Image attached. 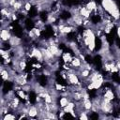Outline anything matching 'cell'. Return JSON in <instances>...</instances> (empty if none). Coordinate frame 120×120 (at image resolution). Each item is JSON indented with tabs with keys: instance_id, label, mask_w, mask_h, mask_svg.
<instances>
[{
	"instance_id": "9",
	"label": "cell",
	"mask_w": 120,
	"mask_h": 120,
	"mask_svg": "<svg viewBox=\"0 0 120 120\" xmlns=\"http://www.w3.org/2000/svg\"><path fill=\"white\" fill-rule=\"evenodd\" d=\"M102 97L105 98H107V99H109V100H111V101H112L114 99V98H115V95H114L113 91L111 88H108L107 87V88L104 89V92H103Z\"/></svg>"
},
{
	"instance_id": "15",
	"label": "cell",
	"mask_w": 120,
	"mask_h": 120,
	"mask_svg": "<svg viewBox=\"0 0 120 120\" xmlns=\"http://www.w3.org/2000/svg\"><path fill=\"white\" fill-rule=\"evenodd\" d=\"M32 3L30 2V1H28V0H26L25 2H24V6H23V8L26 10V11H30L31 9H32Z\"/></svg>"
},
{
	"instance_id": "10",
	"label": "cell",
	"mask_w": 120,
	"mask_h": 120,
	"mask_svg": "<svg viewBox=\"0 0 120 120\" xmlns=\"http://www.w3.org/2000/svg\"><path fill=\"white\" fill-rule=\"evenodd\" d=\"M69 101H70V98L68 96H62L58 98V105L61 109H63L69 103Z\"/></svg>"
},
{
	"instance_id": "4",
	"label": "cell",
	"mask_w": 120,
	"mask_h": 120,
	"mask_svg": "<svg viewBox=\"0 0 120 120\" xmlns=\"http://www.w3.org/2000/svg\"><path fill=\"white\" fill-rule=\"evenodd\" d=\"M48 49L52 52V54L56 57V58H59L62 54H63V50L59 48L58 44H50L48 46Z\"/></svg>"
},
{
	"instance_id": "12",
	"label": "cell",
	"mask_w": 120,
	"mask_h": 120,
	"mask_svg": "<svg viewBox=\"0 0 120 120\" xmlns=\"http://www.w3.org/2000/svg\"><path fill=\"white\" fill-rule=\"evenodd\" d=\"M85 7H86V8H87L89 10L94 11V10H96V9H97L98 4H97V2H96V1H94V0H90V1L86 2Z\"/></svg>"
},
{
	"instance_id": "11",
	"label": "cell",
	"mask_w": 120,
	"mask_h": 120,
	"mask_svg": "<svg viewBox=\"0 0 120 120\" xmlns=\"http://www.w3.org/2000/svg\"><path fill=\"white\" fill-rule=\"evenodd\" d=\"M72 58H73V56L71 55L70 52H63V54H62V59H63V61H64L65 64H69L71 62Z\"/></svg>"
},
{
	"instance_id": "1",
	"label": "cell",
	"mask_w": 120,
	"mask_h": 120,
	"mask_svg": "<svg viewBox=\"0 0 120 120\" xmlns=\"http://www.w3.org/2000/svg\"><path fill=\"white\" fill-rule=\"evenodd\" d=\"M100 5L103 8L104 11L106 13H108L110 16L112 14H113L115 11L119 10L117 3L115 0H101L100 1Z\"/></svg>"
},
{
	"instance_id": "16",
	"label": "cell",
	"mask_w": 120,
	"mask_h": 120,
	"mask_svg": "<svg viewBox=\"0 0 120 120\" xmlns=\"http://www.w3.org/2000/svg\"><path fill=\"white\" fill-rule=\"evenodd\" d=\"M33 30H34V32H35V35H36V37H37V38H39L40 36H41V29L40 28H38V27H34V28H32Z\"/></svg>"
},
{
	"instance_id": "13",
	"label": "cell",
	"mask_w": 120,
	"mask_h": 120,
	"mask_svg": "<svg viewBox=\"0 0 120 120\" xmlns=\"http://www.w3.org/2000/svg\"><path fill=\"white\" fill-rule=\"evenodd\" d=\"M16 118H18V116L15 113H13V112H8V113H6L3 116L2 120H15Z\"/></svg>"
},
{
	"instance_id": "7",
	"label": "cell",
	"mask_w": 120,
	"mask_h": 120,
	"mask_svg": "<svg viewBox=\"0 0 120 120\" xmlns=\"http://www.w3.org/2000/svg\"><path fill=\"white\" fill-rule=\"evenodd\" d=\"M22 40L20 38L16 37V36H12L11 38L8 40V43L11 46V48H16V47L21 46L22 45Z\"/></svg>"
},
{
	"instance_id": "3",
	"label": "cell",
	"mask_w": 120,
	"mask_h": 120,
	"mask_svg": "<svg viewBox=\"0 0 120 120\" xmlns=\"http://www.w3.org/2000/svg\"><path fill=\"white\" fill-rule=\"evenodd\" d=\"M12 37V34L10 32V29L8 27H5V28H1V32H0V38L1 41H8Z\"/></svg>"
},
{
	"instance_id": "5",
	"label": "cell",
	"mask_w": 120,
	"mask_h": 120,
	"mask_svg": "<svg viewBox=\"0 0 120 120\" xmlns=\"http://www.w3.org/2000/svg\"><path fill=\"white\" fill-rule=\"evenodd\" d=\"M27 115H28L29 118H36V117H38V115H39L38 107L37 105H30L29 108H28Z\"/></svg>"
},
{
	"instance_id": "17",
	"label": "cell",
	"mask_w": 120,
	"mask_h": 120,
	"mask_svg": "<svg viewBox=\"0 0 120 120\" xmlns=\"http://www.w3.org/2000/svg\"><path fill=\"white\" fill-rule=\"evenodd\" d=\"M88 1H90V0H88Z\"/></svg>"
},
{
	"instance_id": "6",
	"label": "cell",
	"mask_w": 120,
	"mask_h": 120,
	"mask_svg": "<svg viewBox=\"0 0 120 120\" xmlns=\"http://www.w3.org/2000/svg\"><path fill=\"white\" fill-rule=\"evenodd\" d=\"M82 61L81 60V58L79 57V56H77V55H75V56H73V58H72V60H71V62L69 63V65H70V67L73 68V69H76V68H79L82 65Z\"/></svg>"
},
{
	"instance_id": "8",
	"label": "cell",
	"mask_w": 120,
	"mask_h": 120,
	"mask_svg": "<svg viewBox=\"0 0 120 120\" xmlns=\"http://www.w3.org/2000/svg\"><path fill=\"white\" fill-rule=\"evenodd\" d=\"M80 15L83 19H89L92 15V11L89 10L85 6H82L81 8H80Z\"/></svg>"
},
{
	"instance_id": "2",
	"label": "cell",
	"mask_w": 120,
	"mask_h": 120,
	"mask_svg": "<svg viewBox=\"0 0 120 120\" xmlns=\"http://www.w3.org/2000/svg\"><path fill=\"white\" fill-rule=\"evenodd\" d=\"M69 85H80L82 84L81 82V79L78 75V73L76 71L73 70V68L69 71H68V76H67V80H66Z\"/></svg>"
},
{
	"instance_id": "14",
	"label": "cell",
	"mask_w": 120,
	"mask_h": 120,
	"mask_svg": "<svg viewBox=\"0 0 120 120\" xmlns=\"http://www.w3.org/2000/svg\"><path fill=\"white\" fill-rule=\"evenodd\" d=\"M25 68H26V60H25V58H22L19 62V69L21 72H22L25 70Z\"/></svg>"
}]
</instances>
